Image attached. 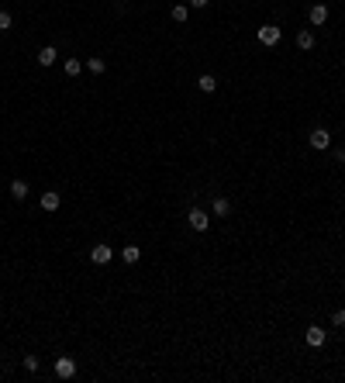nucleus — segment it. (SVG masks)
Segmentation results:
<instances>
[{"instance_id": "f257e3e1", "label": "nucleus", "mask_w": 345, "mask_h": 383, "mask_svg": "<svg viewBox=\"0 0 345 383\" xmlns=\"http://www.w3.org/2000/svg\"><path fill=\"white\" fill-rule=\"evenodd\" d=\"M56 376H59V380H73V376H76V359L59 356V359H56Z\"/></svg>"}, {"instance_id": "f03ea898", "label": "nucleus", "mask_w": 345, "mask_h": 383, "mask_svg": "<svg viewBox=\"0 0 345 383\" xmlns=\"http://www.w3.org/2000/svg\"><path fill=\"white\" fill-rule=\"evenodd\" d=\"M111 259H114V249H111V245H94V249H90V263H94V266H107Z\"/></svg>"}, {"instance_id": "7ed1b4c3", "label": "nucleus", "mask_w": 345, "mask_h": 383, "mask_svg": "<svg viewBox=\"0 0 345 383\" xmlns=\"http://www.w3.org/2000/svg\"><path fill=\"white\" fill-rule=\"evenodd\" d=\"M187 221H190V228H193V231H207V228H211V218L200 211V207H193V211L187 214Z\"/></svg>"}, {"instance_id": "20e7f679", "label": "nucleus", "mask_w": 345, "mask_h": 383, "mask_svg": "<svg viewBox=\"0 0 345 383\" xmlns=\"http://www.w3.org/2000/svg\"><path fill=\"white\" fill-rule=\"evenodd\" d=\"M255 38L263 41V45H276V41H280V28H276V24H263V28L255 31Z\"/></svg>"}, {"instance_id": "39448f33", "label": "nucleus", "mask_w": 345, "mask_h": 383, "mask_svg": "<svg viewBox=\"0 0 345 383\" xmlns=\"http://www.w3.org/2000/svg\"><path fill=\"white\" fill-rule=\"evenodd\" d=\"M325 335H328L325 328L311 325V328H307V335H304V338H307V345H311V349H321V345H325Z\"/></svg>"}, {"instance_id": "423d86ee", "label": "nucleus", "mask_w": 345, "mask_h": 383, "mask_svg": "<svg viewBox=\"0 0 345 383\" xmlns=\"http://www.w3.org/2000/svg\"><path fill=\"white\" fill-rule=\"evenodd\" d=\"M328 145H331V135H328L325 128H314V132H311V149L321 152V149H328Z\"/></svg>"}, {"instance_id": "0eeeda50", "label": "nucleus", "mask_w": 345, "mask_h": 383, "mask_svg": "<svg viewBox=\"0 0 345 383\" xmlns=\"http://www.w3.org/2000/svg\"><path fill=\"white\" fill-rule=\"evenodd\" d=\"M59 204H62V197H59L56 190H45V193H41V207H45V211H59Z\"/></svg>"}, {"instance_id": "6e6552de", "label": "nucleus", "mask_w": 345, "mask_h": 383, "mask_svg": "<svg viewBox=\"0 0 345 383\" xmlns=\"http://www.w3.org/2000/svg\"><path fill=\"white\" fill-rule=\"evenodd\" d=\"M307 14H311V24H325V21H328V7H325V4H311Z\"/></svg>"}, {"instance_id": "1a4fd4ad", "label": "nucleus", "mask_w": 345, "mask_h": 383, "mask_svg": "<svg viewBox=\"0 0 345 383\" xmlns=\"http://www.w3.org/2000/svg\"><path fill=\"white\" fill-rule=\"evenodd\" d=\"M56 59H59L56 45H45V49H41V52H38V66H52Z\"/></svg>"}, {"instance_id": "9d476101", "label": "nucleus", "mask_w": 345, "mask_h": 383, "mask_svg": "<svg viewBox=\"0 0 345 383\" xmlns=\"http://www.w3.org/2000/svg\"><path fill=\"white\" fill-rule=\"evenodd\" d=\"M121 259L132 266V263H138V259H142V249H138V245H124V249H121Z\"/></svg>"}, {"instance_id": "9b49d317", "label": "nucleus", "mask_w": 345, "mask_h": 383, "mask_svg": "<svg viewBox=\"0 0 345 383\" xmlns=\"http://www.w3.org/2000/svg\"><path fill=\"white\" fill-rule=\"evenodd\" d=\"M297 49H304V52L307 49H314V31H307V28L304 31H297Z\"/></svg>"}, {"instance_id": "f8f14e48", "label": "nucleus", "mask_w": 345, "mask_h": 383, "mask_svg": "<svg viewBox=\"0 0 345 383\" xmlns=\"http://www.w3.org/2000/svg\"><path fill=\"white\" fill-rule=\"evenodd\" d=\"M211 211L218 214V218H225V214L231 211V204H228V197H214V204H211Z\"/></svg>"}, {"instance_id": "ddd939ff", "label": "nucleus", "mask_w": 345, "mask_h": 383, "mask_svg": "<svg viewBox=\"0 0 345 383\" xmlns=\"http://www.w3.org/2000/svg\"><path fill=\"white\" fill-rule=\"evenodd\" d=\"M87 69H90L94 76H100V73L107 69V62H104V59H100V56H90V59H87Z\"/></svg>"}, {"instance_id": "4468645a", "label": "nucleus", "mask_w": 345, "mask_h": 383, "mask_svg": "<svg viewBox=\"0 0 345 383\" xmlns=\"http://www.w3.org/2000/svg\"><path fill=\"white\" fill-rule=\"evenodd\" d=\"M197 87H200V90H204V94H214V90H218V79H214L211 73H204V76L197 79Z\"/></svg>"}, {"instance_id": "2eb2a0df", "label": "nucleus", "mask_w": 345, "mask_h": 383, "mask_svg": "<svg viewBox=\"0 0 345 383\" xmlns=\"http://www.w3.org/2000/svg\"><path fill=\"white\" fill-rule=\"evenodd\" d=\"M11 197H14V200H24V197H28V183H24V180H14V183H11Z\"/></svg>"}, {"instance_id": "dca6fc26", "label": "nucleus", "mask_w": 345, "mask_h": 383, "mask_svg": "<svg viewBox=\"0 0 345 383\" xmlns=\"http://www.w3.org/2000/svg\"><path fill=\"white\" fill-rule=\"evenodd\" d=\"M187 18H190V11H187L183 4H176V7H172V21H176V24H183Z\"/></svg>"}, {"instance_id": "f3484780", "label": "nucleus", "mask_w": 345, "mask_h": 383, "mask_svg": "<svg viewBox=\"0 0 345 383\" xmlns=\"http://www.w3.org/2000/svg\"><path fill=\"white\" fill-rule=\"evenodd\" d=\"M79 69H83L79 59H66V76H79Z\"/></svg>"}, {"instance_id": "a211bd4d", "label": "nucleus", "mask_w": 345, "mask_h": 383, "mask_svg": "<svg viewBox=\"0 0 345 383\" xmlns=\"http://www.w3.org/2000/svg\"><path fill=\"white\" fill-rule=\"evenodd\" d=\"M331 325H335V328H345V307H338V311L331 314Z\"/></svg>"}, {"instance_id": "6ab92c4d", "label": "nucleus", "mask_w": 345, "mask_h": 383, "mask_svg": "<svg viewBox=\"0 0 345 383\" xmlns=\"http://www.w3.org/2000/svg\"><path fill=\"white\" fill-rule=\"evenodd\" d=\"M38 359H35V356H28V359H24V369H28V373H38Z\"/></svg>"}, {"instance_id": "aec40b11", "label": "nucleus", "mask_w": 345, "mask_h": 383, "mask_svg": "<svg viewBox=\"0 0 345 383\" xmlns=\"http://www.w3.org/2000/svg\"><path fill=\"white\" fill-rule=\"evenodd\" d=\"M7 28H11V14H7V11H0V31H7Z\"/></svg>"}, {"instance_id": "412c9836", "label": "nucleus", "mask_w": 345, "mask_h": 383, "mask_svg": "<svg viewBox=\"0 0 345 383\" xmlns=\"http://www.w3.org/2000/svg\"><path fill=\"white\" fill-rule=\"evenodd\" d=\"M211 0H190V7H207Z\"/></svg>"}, {"instance_id": "4be33fe9", "label": "nucleus", "mask_w": 345, "mask_h": 383, "mask_svg": "<svg viewBox=\"0 0 345 383\" xmlns=\"http://www.w3.org/2000/svg\"><path fill=\"white\" fill-rule=\"evenodd\" d=\"M335 159H338V162L345 166V149H338V152H335Z\"/></svg>"}]
</instances>
